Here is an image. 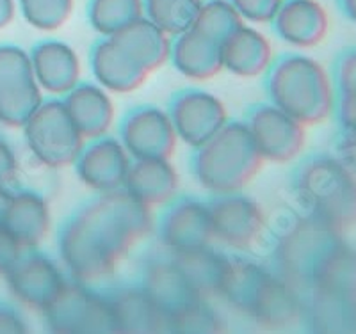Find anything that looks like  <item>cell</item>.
<instances>
[{"instance_id": "6da1fadb", "label": "cell", "mask_w": 356, "mask_h": 334, "mask_svg": "<svg viewBox=\"0 0 356 334\" xmlns=\"http://www.w3.org/2000/svg\"><path fill=\"white\" fill-rule=\"evenodd\" d=\"M301 194L312 219L337 233L356 226V174L335 158H319L305 167Z\"/></svg>"}, {"instance_id": "7a4b0ae2", "label": "cell", "mask_w": 356, "mask_h": 334, "mask_svg": "<svg viewBox=\"0 0 356 334\" xmlns=\"http://www.w3.org/2000/svg\"><path fill=\"white\" fill-rule=\"evenodd\" d=\"M285 66L280 97L289 116L300 123H319L333 110V87L328 75L316 60L294 57Z\"/></svg>"}, {"instance_id": "3957f363", "label": "cell", "mask_w": 356, "mask_h": 334, "mask_svg": "<svg viewBox=\"0 0 356 334\" xmlns=\"http://www.w3.org/2000/svg\"><path fill=\"white\" fill-rule=\"evenodd\" d=\"M328 20V12L317 0H284L273 24L285 41L307 49L324 40Z\"/></svg>"}, {"instance_id": "277c9868", "label": "cell", "mask_w": 356, "mask_h": 334, "mask_svg": "<svg viewBox=\"0 0 356 334\" xmlns=\"http://www.w3.org/2000/svg\"><path fill=\"white\" fill-rule=\"evenodd\" d=\"M88 15L95 31L113 37L127 25L145 17V0H89Z\"/></svg>"}, {"instance_id": "5b68a950", "label": "cell", "mask_w": 356, "mask_h": 334, "mask_svg": "<svg viewBox=\"0 0 356 334\" xmlns=\"http://www.w3.org/2000/svg\"><path fill=\"white\" fill-rule=\"evenodd\" d=\"M243 24V17L230 0H203L191 28L221 44L225 37L230 36Z\"/></svg>"}, {"instance_id": "8992f818", "label": "cell", "mask_w": 356, "mask_h": 334, "mask_svg": "<svg viewBox=\"0 0 356 334\" xmlns=\"http://www.w3.org/2000/svg\"><path fill=\"white\" fill-rule=\"evenodd\" d=\"M200 0H145V15L170 36H178L193 27Z\"/></svg>"}, {"instance_id": "52a82bcc", "label": "cell", "mask_w": 356, "mask_h": 334, "mask_svg": "<svg viewBox=\"0 0 356 334\" xmlns=\"http://www.w3.org/2000/svg\"><path fill=\"white\" fill-rule=\"evenodd\" d=\"M29 24L41 31H56L68 22L75 0H18Z\"/></svg>"}, {"instance_id": "ba28073f", "label": "cell", "mask_w": 356, "mask_h": 334, "mask_svg": "<svg viewBox=\"0 0 356 334\" xmlns=\"http://www.w3.org/2000/svg\"><path fill=\"white\" fill-rule=\"evenodd\" d=\"M339 84L342 101L340 116L348 130H356V52H351L342 60L339 72Z\"/></svg>"}, {"instance_id": "9c48e42d", "label": "cell", "mask_w": 356, "mask_h": 334, "mask_svg": "<svg viewBox=\"0 0 356 334\" xmlns=\"http://www.w3.org/2000/svg\"><path fill=\"white\" fill-rule=\"evenodd\" d=\"M239 11L244 22L251 24H269L275 20L276 12L282 8L284 0H230Z\"/></svg>"}, {"instance_id": "30bf717a", "label": "cell", "mask_w": 356, "mask_h": 334, "mask_svg": "<svg viewBox=\"0 0 356 334\" xmlns=\"http://www.w3.org/2000/svg\"><path fill=\"white\" fill-rule=\"evenodd\" d=\"M340 162L356 174V130H348V135L340 142Z\"/></svg>"}, {"instance_id": "8fae6325", "label": "cell", "mask_w": 356, "mask_h": 334, "mask_svg": "<svg viewBox=\"0 0 356 334\" xmlns=\"http://www.w3.org/2000/svg\"><path fill=\"white\" fill-rule=\"evenodd\" d=\"M15 8H17V0H0V27L13 20Z\"/></svg>"}, {"instance_id": "7c38bea8", "label": "cell", "mask_w": 356, "mask_h": 334, "mask_svg": "<svg viewBox=\"0 0 356 334\" xmlns=\"http://www.w3.org/2000/svg\"><path fill=\"white\" fill-rule=\"evenodd\" d=\"M340 6H342L346 15H348L353 22H356V0H340Z\"/></svg>"}, {"instance_id": "4fadbf2b", "label": "cell", "mask_w": 356, "mask_h": 334, "mask_svg": "<svg viewBox=\"0 0 356 334\" xmlns=\"http://www.w3.org/2000/svg\"><path fill=\"white\" fill-rule=\"evenodd\" d=\"M200 2H203V0H200Z\"/></svg>"}]
</instances>
